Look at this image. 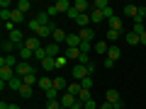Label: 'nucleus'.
Masks as SVG:
<instances>
[{"mask_svg":"<svg viewBox=\"0 0 146 109\" xmlns=\"http://www.w3.org/2000/svg\"><path fill=\"white\" fill-rule=\"evenodd\" d=\"M27 27H29V29L34 32V36H39V39H46V36H51V34H54V27H56V24L44 27V24H39V22H36V17H34V20H29V22H27Z\"/></svg>","mask_w":146,"mask_h":109,"instance_id":"f257e3e1","label":"nucleus"},{"mask_svg":"<svg viewBox=\"0 0 146 109\" xmlns=\"http://www.w3.org/2000/svg\"><path fill=\"white\" fill-rule=\"evenodd\" d=\"M36 68H39V66H32V63H27V61H20V63H17V68H15V75H17V78H22V80H25L27 75L36 73Z\"/></svg>","mask_w":146,"mask_h":109,"instance_id":"f03ea898","label":"nucleus"},{"mask_svg":"<svg viewBox=\"0 0 146 109\" xmlns=\"http://www.w3.org/2000/svg\"><path fill=\"white\" fill-rule=\"evenodd\" d=\"M44 44H42V39H39V36H27L25 39V49H29V51H39V49H42Z\"/></svg>","mask_w":146,"mask_h":109,"instance_id":"7ed1b4c3","label":"nucleus"},{"mask_svg":"<svg viewBox=\"0 0 146 109\" xmlns=\"http://www.w3.org/2000/svg\"><path fill=\"white\" fill-rule=\"evenodd\" d=\"M25 39H27V36L22 34V29H20V27H17V29H12V32H10V36H7V41L17 44V46H22V44H25Z\"/></svg>","mask_w":146,"mask_h":109,"instance_id":"20e7f679","label":"nucleus"},{"mask_svg":"<svg viewBox=\"0 0 146 109\" xmlns=\"http://www.w3.org/2000/svg\"><path fill=\"white\" fill-rule=\"evenodd\" d=\"M88 75H90L88 66H80V63H78V66H73V78H76V83H80V80L88 78Z\"/></svg>","mask_w":146,"mask_h":109,"instance_id":"39448f33","label":"nucleus"},{"mask_svg":"<svg viewBox=\"0 0 146 109\" xmlns=\"http://www.w3.org/2000/svg\"><path fill=\"white\" fill-rule=\"evenodd\" d=\"M78 36H80V41H93V44H95V29H93V27L78 29Z\"/></svg>","mask_w":146,"mask_h":109,"instance_id":"423d86ee","label":"nucleus"},{"mask_svg":"<svg viewBox=\"0 0 146 109\" xmlns=\"http://www.w3.org/2000/svg\"><path fill=\"white\" fill-rule=\"evenodd\" d=\"M66 32L61 29V27H54V34H51V39H54V44H66Z\"/></svg>","mask_w":146,"mask_h":109,"instance_id":"0eeeda50","label":"nucleus"},{"mask_svg":"<svg viewBox=\"0 0 146 109\" xmlns=\"http://www.w3.org/2000/svg\"><path fill=\"white\" fill-rule=\"evenodd\" d=\"M12 78H15V70H12V68L0 66V83H10Z\"/></svg>","mask_w":146,"mask_h":109,"instance_id":"6e6552de","label":"nucleus"},{"mask_svg":"<svg viewBox=\"0 0 146 109\" xmlns=\"http://www.w3.org/2000/svg\"><path fill=\"white\" fill-rule=\"evenodd\" d=\"M44 49H46V56L49 58H58V56H61V44H46Z\"/></svg>","mask_w":146,"mask_h":109,"instance_id":"1a4fd4ad","label":"nucleus"},{"mask_svg":"<svg viewBox=\"0 0 146 109\" xmlns=\"http://www.w3.org/2000/svg\"><path fill=\"white\" fill-rule=\"evenodd\" d=\"M0 66H5V68H12V70H15V68H17V58L12 56V53H10V56H3V58H0Z\"/></svg>","mask_w":146,"mask_h":109,"instance_id":"9d476101","label":"nucleus"},{"mask_svg":"<svg viewBox=\"0 0 146 109\" xmlns=\"http://www.w3.org/2000/svg\"><path fill=\"white\" fill-rule=\"evenodd\" d=\"M93 51H95V53H100V56H107L110 46H107V41H95V44H93Z\"/></svg>","mask_w":146,"mask_h":109,"instance_id":"9b49d317","label":"nucleus"},{"mask_svg":"<svg viewBox=\"0 0 146 109\" xmlns=\"http://www.w3.org/2000/svg\"><path fill=\"white\" fill-rule=\"evenodd\" d=\"M105 99H107V102H122V95H119V90L110 87V90H107V95H105Z\"/></svg>","mask_w":146,"mask_h":109,"instance_id":"f8f14e48","label":"nucleus"},{"mask_svg":"<svg viewBox=\"0 0 146 109\" xmlns=\"http://www.w3.org/2000/svg\"><path fill=\"white\" fill-rule=\"evenodd\" d=\"M39 68H42L44 73H49V70H54V68H56V58H44V61L39 63Z\"/></svg>","mask_w":146,"mask_h":109,"instance_id":"ddd939ff","label":"nucleus"},{"mask_svg":"<svg viewBox=\"0 0 146 109\" xmlns=\"http://www.w3.org/2000/svg\"><path fill=\"white\" fill-rule=\"evenodd\" d=\"M22 46H17V44H12V41H3V56H10L12 51H20Z\"/></svg>","mask_w":146,"mask_h":109,"instance_id":"4468645a","label":"nucleus"},{"mask_svg":"<svg viewBox=\"0 0 146 109\" xmlns=\"http://www.w3.org/2000/svg\"><path fill=\"white\" fill-rule=\"evenodd\" d=\"M122 15L134 17V20H136V15H139V5H124V7H122Z\"/></svg>","mask_w":146,"mask_h":109,"instance_id":"2eb2a0df","label":"nucleus"},{"mask_svg":"<svg viewBox=\"0 0 146 109\" xmlns=\"http://www.w3.org/2000/svg\"><path fill=\"white\" fill-rule=\"evenodd\" d=\"M10 22L15 27H22V22H25V15H22L20 10H15V7H12V17H10Z\"/></svg>","mask_w":146,"mask_h":109,"instance_id":"dca6fc26","label":"nucleus"},{"mask_svg":"<svg viewBox=\"0 0 146 109\" xmlns=\"http://www.w3.org/2000/svg\"><path fill=\"white\" fill-rule=\"evenodd\" d=\"M39 87H42L44 92H49V90L54 87V80H51V78H46V75H42V78H39Z\"/></svg>","mask_w":146,"mask_h":109,"instance_id":"f3484780","label":"nucleus"},{"mask_svg":"<svg viewBox=\"0 0 146 109\" xmlns=\"http://www.w3.org/2000/svg\"><path fill=\"white\" fill-rule=\"evenodd\" d=\"M107 58H112V61H119V58H122V49L119 46H110V51H107Z\"/></svg>","mask_w":146,"mask_h":109,"instance_id":"a211bd4d","label":"nucleus"},{"mask_svg":"<svg viewBox=\"0 0 146 109\" xmlns=\"http://www.w3.org/2000/svg\"><path fill=\"white\" fill-rule=\"evenodd\" d=\"M7 87H10V90H17V92H20V90L25 87V80H22V78H17V75H15V78H12L10 83H7Z\"/></svg>","mask_w":146,"mask_h":109,"instance_id":"6ab92c4d","label":"nucleus"},{"mask_svg":"<svg viewBox=\"0 0 146 109\" xmlns=\"http://www.w3.org/2000/svg\"><path fill=\"white\" fill-rule=\"evenodd\" d=\"M54 90H58V92H66V90H68V83H66V80H63V78H54Z\"/></svg>","mask_w":146,"mask_h":109,"instance_id":"aec40b11","label":"nucleus"},{"mask_svg":"<svg viewBox=\"0 0 146 109\" xmlns=\"http://www.w3.org/2000/svg\"><path fill=\"white\" fill-rule=\"evenodd\" d=\"M124 41L129 44V46H139V36H136L134 32L129 29V32H127V34H124Z\"/></svg>","mask_w":146,"mask_h":109,"instance_id":"412c9836","label":"nucleus"},{"mask_svg":"<svg viewBox=\"0 0 146 109\" xmlns=\"http://www.w3.org/2000/svg\"><path fill=\"white\" fill-rule=\"evenodd\" d=\"M63 56H66L68 61H78V58H80V49H66Z\"/></svg>","mask_w":146,"mask_h":109,"instance_id":"4be33fe9","label":"nucleus"},{"mask_svg":"<svg viewBox=\"0 0 146 109\" xmlns=\"http://www.w3.org/2000/svg\"><path fill=\"white\" fill-rule=\"evenodd\" d=\"M76 24H78L80 29H85V27H90V24H93V22H90V12H88V15H80L78 20H76Z\"/></svg>","mask_w":146,"mask_h":109,"instance_id":"5701e85b","label":"nucleus"},{"mask_svg":"<svg viewBox=\"0 0 146 109\" xmlns=\"http://www.w3.org/2000/svg\"><path fill=\"white\" fill-rule=\"evenodd\" d=\"M36 22H39V24H44V27H49V24H51V17H49V12H46V10L39 12V15H36Z\"/></svg>","mask_w":146,"mask_h":109,"instance_id":"b1692460","label":"nucleus"},{"mask_svg":"<svg viewBox=\"0 0 146 109\" xmlns=\"http://www.w3.org/2000/svg\"><path fill=\"white\" fill-rule=\"evenodd\" d=\"M54 5H56L58 12H68V10L73 7V3H68V0H58V3H54Z\"/></svg>","mask_w":146,"mask_h":109,"instance_id":"393cba45","label":"nucleus"},{"mask_svg":"<svg viewBox=\"0 0 146 109\" xmlns=\"http://www.w3.org/2000/svg\"><path fill=\"white\" fill-rule=\"evenodd\" d=\"M20 58H22V61H27V63H29L32 58H34V51H29V49H25V44H22V49H20Z\"/></svg>","mask_w":146,"mask_h":109,"instance_id":"a878e982","label":"nucleus"},{"mask_svg":"<svg viewBox=\"0 0 146 109\" xmlns=\"http://www.w3.org/2000/svg\"><path fill=\"white\" fill-rule=\"evenodd\" d=\"M110 29H115V32H122V17H112V20H107Z\"/></svg>","mask_w":146,"mask_h":109,"instance_id":"bb28decb","label":"nucleus"},{"mask_svg":"<svg viewBox=\"0 0 146 109\" xmlns=\"http://www.w3.org/2000/svg\"><path fill=\"white\" fill-rule=\"evenodd\" d=\"M105 20V15L100 10H90V22H93V24H98V22H102Z\"/></svg>","mask_w":146,"mask_h":109,"instance_id":"cd10ccee","label":"nucleus"},{"mask_svg":"<svg viewBox=\"0 0 146 109\" xmlns=\"http://www.w3.org/2000/svg\"><path fill=\"white\" fill-rule=\"evenodd\" d=\"M29 7H32V3H29V0H20V3H17V5H15V10H20L22 15H25V12L29 10Z\"/></svg>","mask_w":146,"mask_h":109,"instance_id":"c85d7f7f","label":"nucleus"},{"mask_svg":"<svg viewBox=\"0 0 146 109\" xmlns=\"http://www.w3.org/2000/svg\"><path fill=\"white\" fill-rule=\"evenodd\" d=\"M80 90H83V87H80V83H73V85H68V90H66V92H68V95H73V97H78V95H80Z\"/></svg>","mask_w":146,"mask_h":109,"instance_id":"c756f323","label":"nucleus"},{"mask_svg":"<svg viewBox=\"0 0 146 109\" xmlns=\"http://www.w3.org/2000/svg\"><path fill=\"white\" fill-rule=\"evenodd\" d=\"M105 7H110L107 0H95V3H93V10H100V12H102Z\"/></svg>","mask_w":146,"mask_h":109,"instance_id":"7c9ffc66","label":"nucleus"},{"mask_svg":"<svg viewBox=\"0 0 146 109\" xmlns=\"http://www.w3.org/2000/svg\"><path fill=\"white\" fill-rule=\"evenodd\" d=\"M44 58H49V56H46V49L42 46V49H39V51H34V61H39V63H42Z\"/></svg>","mask_w":146,"mask_h":109,"instance_id":"2f4dec72","label":"nucleus"},{"mask_svg":"<svg viewBox=\"0 0 146 109\" xmlns=\"http://www.w3.org/2000/svg\"><path fill=\"white\" fill-rule=\"evenodd\" d=\"M78 99H80V102H90V99H93V95H90V90H80V95H78Z\"/></svg>","mask_w":146,"mask_h":109,"instance_id":"473e14b6","label":"nucleus"},{"mask_svg":"<svg viewBox=\"0 0 146 109\" xmlns=\"http://www.w3.org/2000/svg\"><path fill=\"white\" fill-rule=\"evenodd\" d=\"M131 32H134L136 36H141V34H144L146 29H144V24H141V22H134V24H131Z\"/></svg>","mask_w":146,"mask_h":109,"instance_id":"72a5a7b5","label":"nucleus"},{"mask_svg":"<svg viewBox=\"0 0 146 109\" xmlns=\"http://www.w3.org/2000/svg\"><path fill=\"white\" fill-rule=\"evenodd\" d=\"M80 53H90V51H93V41H80Z\"/></svg>","mask_w":146,"mask_h":109,"instance_id":"f704fd0d","label":"nucleus"},{"mask_svg":"<svg viewBox=\"0 0 146 109\" xmlns=\"http://www.w3.org/2000/svg\"><path fill=\"white\" fill-rule=\"evenodd\" d=\"M105 36H107V41H112V44H115L117 39H119V32H115V29H107V34H105Z\"/></svg>","mask_w":146,"mask_h":109,"instance_id":"c9c22d12","label":"nucleus"},{"mask_svg":"<svg viewBox=\"0 0 146 109\" xmlns=\"http://www.w3.org/2000/svg\"><path fill=\"white\" fill-rule=\"evenodd\" d=\"M20 97H25V99H29V97H32V85H25V87L20 90Z\"/></svg>","mask_w":146,"mask_h":109,"instance_id":"e433bc0d","label":"nucleus"},{"mask_svg":"<svg viewBox=\"0 0 146 109\" xmlns=\"http://www.w3.org/2000/svg\"><path fill=\"white\" fill-rule=\"evenodd\" d=\"M80 87H83V90H90V87H93V78H90V75H88V78H83V80H80Z\"/></svg>","mask_w":146,"mask_h":109,"instance_id":"4c0bfd02","label":"nucleus"},{"mask_svg":"<svg viewBox=\"0 0 146 109\" xmlns=\"http://www.w3.org/2000/svg\"><path fill=\"white\" fill-rule=\"evenodd\" d=\"M102 15H105V20H112V17H117V15H115V7H105Z\"/></svg>","mask_w":146,"mask_h":109,"instance_id":"58836bf2","label":"nucleus"},{"mask_svg":"<svg viewBox=\"0 0 146 109\" xmlns=\"http://www.w3.org/2000/svg\"><path fill=\"white\" fill-rule=\"evenodd\" d=\"M78 63H80V66H90V56H88V53H80Z\"/></svg>","mask_w":146,"mask_h":109,"instance_id":"ea45409f","label":"nucleus"},{"mask_svg":"<svg viewBox=\"0 0 146 109\" xmlns=\"http://www.w3.org/2000/svg\"><path fill=\"white\" fill-rule=\"evenodd\" d=\"M83 109H100V104L95 102V99H90V102H85V104H83Z\"/></svg>","mask_w":146,"mask_h":109,"instance_id":"a19ab883","label":"nucleus"},{"mask_svg":"<svg viewBox=\"0 0 146 109\" xmlns=\"http://www.w3.org/2000/svg\"><path fill=\"white\" fill-rule=\"evenodd\" d=\"M66 15H68V17H71V20H78V17H80V12H78V10H76V7H71V10H68V12H66Z\"/></svg>","mask_w":146,"mask_h":109,"instance_id":"79ce46f5","label":"nucleus"},{"mask_svg":"<svg viewBox=\"0 0 146 109\" xmlns=\"http://www.w3.org/2000/svg\"><path fill=\"white\" fill-rule=\"evenodd\" d=\"M66 63H68V58H66V56H58V58H56V68H63Z\"/></svg>","mask_w":146,"mask_h":109,"instance_id":"37998d69","label":"nucleus"},{"mask_svg":"<svg viewBox=\"0 0 146 109\" xmlns=\"http://www.w3.org/2000/svg\"><path fill=\"white\" fill-rule=\"evenodd\" d=\"M144 17H146V7L141 5V7H139V15H136V20H134V22H141Z\"/></svg>","mask_w":146,"mask_h":109,"instance_id":"c03bdc74","label":"nucleus"},{"mask_svg":"<svg viewBox=\"0 0 146 109\" xmlns=\"http://www.w3.org/2000/svg\"><path fill=\"white\" fill-rule=\"evenodd\" d=\"M46 109H61V102H58V99L56 102H46Z\"/></svg>","mask_w":146,"mask_h":109,"instance_id":"a18cd8bd","label":"nucleus"},{"mask_svg":"<svg viewBox=\"0 0 146 109\" xmlns=\"http://www.w3.org/2000/svg\"><path fill=\"white\" fill-rule=\"evenodd\" d=\"M46 12H49V17H54V15H58V10H56V5H49V7H46Z\"/></svg>","mask_w":146,"mask_h":109,"instance_id":"49530a36","label":"nucleus"},{"mask_svg":"<svg viewBox=\"0 0 146 109\" xmlns=\"http://www.w3.org/2000/svg\"><path fill=\"white\" fill-rule=\"evenodd\" d=\"M102 66H105V68H112V66H115V61H112V58H107V56H105V61H102Z\"/></svg>","mask_w":146,"mask_h":109,"instance_id":"de8ad7c7","label":"nucleus"},{"mask_svg":"<svg viewBox=\"0 0 146 109\" xmlns=\"http://www.w3.org/2000/svg\"><path fill=\"white\" fill-rule=\"evenodd\" d=\"M100 109H112V102H107V99H105V102H100Z\"/></svg>","mask_w":146,"mask_h":109,"instance_id":"09e8293b","label":"nucleus"},{"mask_svg":"<svg viewBox=\"0 0 146 109\" xmlns=\"http://www.w3.org/2000/svg\"><path fill=\"white\" fill-rule=\"evenodd\" d=\"M139 44H141V46H146V32H144V34L139 36Z\"/></svg>","mask_w":146,"mask_h":109,"instance_id":"8fccbe9b","label":"nucleus"},{"mask_svg":"<svg viewBox=\"0 0 146 109\" xmlns=\"http://www.w3.org/2000/svg\"><path fill=\"white\" fill-rule=\"evenodd\" d=\"M112 109H122V102H112Z\"/></svg>","mask_w":146,"mask_h":109,"instance_id":"3c124183","label":"nucleus"},{"mask_svg":"<svg viewBox=\"0 0 146 109\" xmlns=\"http://www.w3.org/2000/svg\"><path fill=\"white\" fill-rule=\"evenodd\" d=\"M10 109H22V107H20V104H10Z\"/></svg>","mask_w":146,"mask_h":109,"instance_id":"603ef678","label":"nucleus"},{"mask_svg":"<svg viewBox=\"0 0 146 109\" xmlns=\"http://www.w3.org/2000/svg\"><path fill=\"white\" fill-rule=\"evenodd\" d=\"M61 109H68V107H61Z\"/></svg>","mask_w":146,"mask_h":109,"instance_id":"864d4df0","label":"nucleus"}]
</instances>
